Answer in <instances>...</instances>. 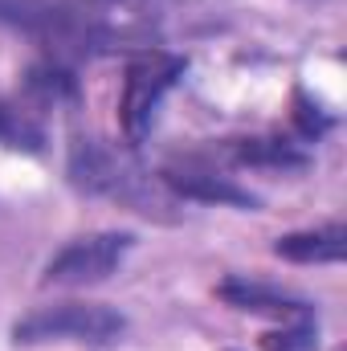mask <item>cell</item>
I'll return each mask as SVG.
<instances>
[{"instance_id":"cell-1","label":"cell","mask_w":347,"mask_h":351,"mask_svg":"<svg viewBox=\"0 0 347 351\" xmlns=\"http://www.w3.org/2000/svg\"><path fill=\"white\" fill-rule=\"evenodd\" d=\"M70 180L102 200H115L143 217H164L172 192L160 184V176H147L131 152L106 139H78L70 147Z\"/></svg>"},{"instance_id":"cell-2","label":"cell","mask_w":347,"mask_h":351,"mask_svg":"<svg viewBox=\"0 0 347 351\" xmlns=\"http://www.w3.org/2000/svg\"><path fill=\"white\" fill-rule=\"evenodd\" d=\"M127 331V319L110 306L98 302H62V306H41L25 315L12 327V339L21 348L37 343H86V348H106Z\"/></svg>"},{"instance_id":"cell-3","label":"cell","mask_w":347,"mask_h":351,"mask_svg":"<svg viewBox=\"0 0 347 351\" xmlns=\"http://www.w3.org/2000/svg\"><path fill=\"white\" fill-rule=\"evenodd\" d=\"M131 245H135V237L131 233H115V229L78 237V241H70L66 250H58L49 258L41 282L45 286H94V282H106L119 265L127 262Z\"/></svg>"},{"instance_id":"cell-4","label":"cell","mask_w":347,"mask_h":351,"mask_svg":"<svg viewBox=\"0 0 347 351\" xmlns=\"http://www.w3.org/2000/svg\"><path fill=\"white\" fill-rule=\"evenodd\" d=\"M180 74H184V58L160 53V49H147V53H139V58L127 66V78H123V102H119V114H123V131H127V139H139V135L152 127V114H156L160 98L176 86Z\"/></svg>"},{"instance_id":"cell-5","label":"cell","mask_w":347,"mask_h":351,"mask_svg":"<svg viewBox=\"0 0 347 351\" xmlns=\"http://www.w3.org/2000/svg\"><path fill=\"white\" fill-rule=\"evenodd\" d=\"M221 302H229L233 311H246V315H265V319H282V323H311L315 319V306L298 294H286L270 282L258 278H225L217 286Z\"/></svg>"},{"instance_id":"cell-6","label":"cell","mask_w":347,"mask_h":351,"mask_svg":"<svg viewBox=\"0 0 347 351\" xmlns=\"http://www.w3.org/2000/svg\"><path fill=\"white\" fill-rule=\"evenodd\" d=\"M160 184L172 192V196H184V200H200V204H233V208H258V196L250 188H237L229 176H217L213 168H164L160 172Z\"/></svg>"},{"instance_id":"cell-7","label":"cell","mask_w":347,"mask_h":351,"mask_svg":"<svg viewBox=\"0 0 347 351\" xmlns=\"http://www.w3.org/2000/svg\"><path fill=\"white\" fill-rule=\"evenodd\" d=\"M344 245H347V229L335 221V225H319V229H302V233L278 237L274 254L298 265H327L344 258Z\"/></svg>"},{"instance_id":"cell-8","label":"cell","mask_w":347,"mask_h":351,"mask_svg":"<svg viewBox=\"0 0 347 351\" xmlns=\"http://www.w3.org/2000/svg\"><path fill=\"white\" fill-rule=\"evenodd\" d=\"M229 156H233V164H246V168H282V172L307 168V156L278 139H233Z\"/></svg>"},{"instance_id":"cell-9","label":"cell","mask_w":347,"mask_h":351,"mask_svg":"<svg viewBox=\"0 0 347 351\" xmlns=\"http://www.w3.org/2000/svg\"><path fill=\"white\" fill-rule=\"evenodd\" d=\"M261 351H319V335L311 323H286L282 331L261 335Z\"/></svg>"},{"instance_id":"cell-10","label":"cell","mask_w":347,"mask_h":351,"mask_svg":"<svg viewBox=\"0 0 347 351\" xmlns=\"http://www.w3.org/2000/svg\"><path fill=\"white\" fill-rule=\"evenodd\" d=\"M29 90L41 98V102H62V98H74V78L58 66H37L29 74Z\"/></svg>"},{"instance_id":"cell-11","label":"cell","mask_w":347,"mask_h":351,"mask_svg":"<svg viewBox=\"0 0 347 351\" xmlns=\"http://www.w3.org/2000/svg\"><path fill=\"white\" fill-rule=\"evenodd\" d=\"M0 143H8V147H29V152H37V143H41V131L21 114V110H12V106H0Z\"/></svg>"}]
</instances>
